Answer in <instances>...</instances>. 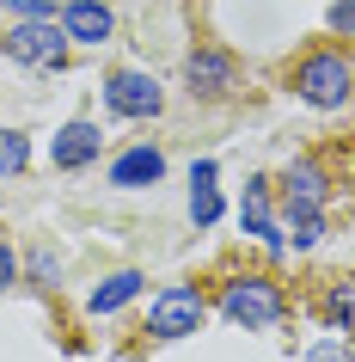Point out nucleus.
Masks as SVG:
<instances>
[{"mask_svg": "<svg viewBox=\"0 0 355 362\" xmlns=\"http://www.w3.org/2000/svg\"><path fill=\"white\" fill-rule=\"evenodd\" d=\"M61 31H68V43H104L116 31V13L104 0H68L61 6Z\"/></svg>", "mask_w": 355, "mask_h": 362, "instance_id": "1a4fd4ad", "label": "nucleus"}, {"mask_svg": "<svg viewBox=\"0 0 355 362\" xmlns=\"http://www.w3.org/2000/svg\"><path fill=\"white\" fill-rule=\"evenodd\" d=\"M355 93V68L343 49H313V56H300L294 68V98H306L313 111H343Z\"/></svg>", "mask_w": 355, "mask_h": 362, "instance_id": "f257e3e1", "label": "nucleus"}, {"mask_svg": "<svg viewBox=\"0 0 355 362\" xmlns=\"http://www.w3.org/2000/svg\"><path fill=\"white\" fill-rule=\"evenodd\" d=\"M31 276H37L43 288H56V276H61V258H56V252H43V246H37V252H31Z\"/></svg>", "mask_w": 355, "mask_h": 362, "instance_id": "dca6fc26", "label": "nucleus"}, {"mask_svg": "<svg viewBox=\"0 0 355 362\" xmlns=\"http://www.w3.org/2000/svg\"><path fill=\"white\" fill-rule=\"evenodd\" d=\"M31 166V141L19 129H0V178H19Z\"/></svg>", "mask_w": 355, "mask_h": 362, "instance_id": "2eb2a0df", "label": "nucleus"}, {"mask_svg": "<svg viewBox=\"0 0 355 362\" xmlns=\"http://www.w3.org/2000/svg\"><path fill=\"white\" fill-rule=\"evenodd\" d=\"M239 221H245V233H258L270 252H288V240H282V228H276V215H270V178H245Z\"/></svg>", "mask_w": 355, "mask_h": 362, "instance_id": "6e6552de", "label": "nucleus"}, {"mask_svg": "<svg viewBox=\"0 0 355 362\" xmlns=\"http://www.w3.org/2000/svg\"><path fill=\"white\" fill-rule=\"evenodd\" d=\"M160 172H166V153H160V148H129L111 166V185H116V191H141V185L160 178Z\"/></svg>", "mask_w": 355, "mask_h": 362, "instance_id": "9b49d317", "label": "nucleus"}, {"mask_svg": "<svg viewBox=\"0 0 355 362\" xmlns=\"http://www.w3.org/2000/svg\"><path fill=\"white\" fill-rule=\"evenodd\" d=\"M325 203H331V178H325L318 160H294L282 172V209H288V221L294 215H325Z\"/></svg>", "mask_w": 355, "mask_h": 362, "instance_id": "423d86ee", "label": "nucleus"}, {"mask_svg": "<svg viewBox=\"0 0 355 362\" xmlns=\"http://www.w3.org/2000/svg\"><path fill=\"white\" fill-rule=\"evenodd\" d=\"M6 13H19V19H49L56 0H6Z\"/></svg>", "mask_w": 355, "mask_h": 362, "instance_id": "6ab92c4d", "label": "nucleus"}, {"mask_svg": "<svg viewBox=\"0 0 355 362\" xmlns=\"http://www.w3.org/2000/svg\"><path fill=\"white\" fill-rule=\"evenodd\" d=\"M190 221H196V228H215V221H221V191H215V160H196V166H190Z\"/></svg>", "mask_w": 355, "mask_h": 362, "instance_id": "f8f14e48", "label": "nucleus"}, {"mask_svg": "<svg viewBox=\"0 0 355 362\" xmlns=\"http://www.w3.org/2000/svg\"><path fill=\"white\" fill-rule=\"evenodd\" d=\"M331 31L355 43V0H337V6H331Z\"/></svg>", "mask_w": 355, "mask_h": 362, "instance_id": "a211bd4d", "label": "nucleus"}, {"mask_svg": "<svg viewBox=\"0 0 355 362\" xmlns=\"http://www.w3.org/2000/svg\"><path fill=\"white\" fill-rule=\"evenodd\" d=\"M221 313L233 325H245V332H263V325H276L288 313V301H282V288L270 276H233V283H221Z\"/></svg>", "mask_w": 355, "mask_h": 362, "instance_id": "f03ea898", "label": "nucleus"}, {"mask_svg": "<svg viewBox=\"0 0 355 362\" xmlns=\"http://www.w3.org/2000/svg\"><path fill=\"white\" fill-rule=\"evenodd\" d=\"M313 362H349V356H343V344H318Z\"/></svg>", "mask_w": 355, "mask_h": 362, "instance_id": "412c9836", "label": "nucleus"}, {"mask_svg": "<svg viewBox=\"0 0 355 362\" xmlns=\"http://www.w3.org/2000/svg\"><path fill=\"white\" fill-rule=\"evenodd\" d=\"M184 80H190V93H196V98H227V93H233V56L215 49V43H203V49H190Z\"/></svg>", "mask_w": 355, "mask_h": 362, "instance_id": "0eeeda50", "label": "nucleus"}, {"mask_svg": "<svg viewBox=\"0 0 355 362\" xmlns=\"http://www.w3.org/2000/svg\"><path fill=\"white\" fill-rule=\"evenodd\" d=\"M13 276H19V258H13V246H6V240H0V288L13 283Z\"/></svg>", "mask_w": 355, "mask_h": 362, "instance_id": "aec40b11", "label": "nucleus"}, {"mask_svg": "<svg viewBox=\"0 0 355 362\" xmlns=\"http://www.w3.org/2000/svg\"><path fill=\"white\" fill-rule=\"evenodd\" d=\"M325 320H331V332H355V283H337L325 295Z\"/></svg>", "mask_w": 355, "mask_h": 362, "instance_id": "4468645a", "label": "nucleus"}, {"mask_svg": "<svg viewBox=\"0 0 355 362\" xmlns=\"http://www.w3.org/2000/svg\"><path fill=\"white\" fill-rule=\"evenodd\" d=\"M135 295H141V270H116V276H104V283L86 295V307H92V313H116V307L135 301Z\"/></svg>", "mask_w": 355, "mask_h": 362, "instance_id": "ddd939ff", "label": "nucleus"}, {"mask_svg": "<svg viewBox=\"0 0 355 362\" xmlns=\"http://www.w3.org/2000/svg\"><path fill=\"white\" fill-rule=\"evenodd\" d=\"M208 320V301H203V288H160V295H153V307H148V332L153 338H190V332H196V325Z\"/></svg>", "mask_w": 355, "mask_h": 362, "instance_id": "20e7f679", "label": "nucleus"}, {"mask_svg": "<svg viewBox=\"0 0 355 362\" xmlns=\"http://www.w3.org/2000/svg\"><path fill=\"white\" fill-rule=\"evenodd\" d=\"M104 105H111L116 117H160L166 93H160V80L141 74V68H116V74L104 80Z\"/></svg>", "mask_w": 355, "mask_h": 362, "instance_id": "39448f33", "label": "nucleus"}, {"mask_svg": "<svg viewBox=\"0 0 355 362\" xmlns=\"http://www.w3.org/2000/svg\"><path fill=\"white\" fill-rule=\"evenodd\" d=\"M0 49H6L13 62H25V68H61L68 31H61L56 19H19L6 37H0Z\"/></svg>", "mask_w": 355, "mask_h": 362, "instance_id": "7ed1b4c3", "label": "nucleus"}, {"mask_svg": "<svg viewBox=\"0 0 355 362\" xmlns=\"http://www.w3.org/2000/svg\"><path fill=\"white\" fill-rule=\"evenodd\" d=\"M98 123H68V129L49 141V160H56L61 172H74V166H86V160H98Z\"/></svg>", "mask_w": 355, "mask_h": 362, "instance_id": "9d476101", "label": "nucleus"}, {"mask_svg": "<svg viewBox=\"0 0 355 362\" xmlns=\"http://www.w3.org/2000/svg\"><path fill=\"white\" fill-rule=\"evenodd\" d=\"M318 233H325V215H294V246H318Z\"/></svg>", "mask_w": 355, "mask_h": 362, "instance_id": "f3484780", "label": "nucleus"}]
</instances>
